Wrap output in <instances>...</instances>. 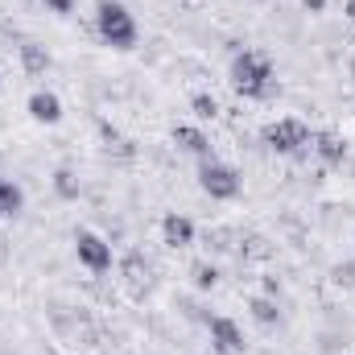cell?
<instances>
[{
    "mask_svg": "<svg viewBox=\"0 0 355 355\" xmlns=\"http://www.w3.org/2000/svg\"><path fill=\"white\" fill-rule=\"evenodd\" d=\"M232 87L240 91L244 99H265L268 91H272V62L261 50H244L232 62Z\"/></svg>",
    "mask_w": 355,
    "mask_h": 355,
    "instance_id": "6da1fadb",
    "label": "cell"
},
{
    "mask_svg": "<svg viewBox=\"0 0 355 355\" xmlns=\"http://www.w3.org/2000/svg\"><path fill=\"white\" fill-rule=\"evenodd\" d=\"M95 29H99V37H103L112 50L137 46V21H132V12H128L120 0H99V8H95Z\"/></svg>",
    "mask_w": 355,
    "mask_h": 355,
    "instance_id": "7a4b0ae2",
    "label": "cell"
},
{
    "mask_svg": "<svg viewBox=\"0 0 355 355\" xmlns=\"http://www.w3.org/2000/svg\"><path fill=\"white\" fill-rule=\"evenodd\" d=\"M198 186H202L215 202H227V198H236V194H240V174H236L232 166H223V162L207 157V162H202V170H198Z\"/></svg>",
    "mask_w": 355,
    "mask_h": 355,
    "instance_id": "3957f363",
    "label": "cell"
},
{
    "mask_svg": "<svg viewBox=\"0 0 355 355\" xmlns=\"http://www.w3.org/2000/svg\"><path fill=\"white\" fill-rule=\"evenodd\" d=\"M265 141H268V149H277V153H297L302 145H310V128L297 116H285V120H277V124L265 128Z\"/></svg>",
    "mask_w": 355,
    "mask_h": 355,
    "instance_id": "277c9868",
    "label": "cell"
},
{
    "mask_svg": "<svg viewBox=\"0 0 355 355\" xmlns=\"http://www.w3.org/2000/svg\"><path fill=\"white\" fill-rule=\"evenodd\" d=\"M207 331H211V347H215L219 355H240L244 347H248V339H244L240 322H232L227 314L207 318Z\"/></svg>",
    "mask_w": 355,
    "mask_h": 355,
    "instance_id": "5b68a950",
    "label": "cell"
},
{
    "mask_svg": "<svg viewBox=\"0 0 355 355\" xmlns=\"http://www.w3.org/2000/svg\"><path fill=\"white\" fill-rule=\"evenodd\" d=\"M75 252H79V265H87L91 272H107L112 268V244L95 232H79L75 236Z\"/></svg>",
    "mask_w": 355,
    "mask_h": 355,
    "instance_id": "8992f818",
    "label": "cell"
},
{
    "mask_svg": "<svg viewBox=\"0 0 355 355\" xmlns=\"http://www.w3.org/2000/svg\"><path fill=\"white\" fill-rule=\"evenodd\" d=\"M29 116H33L37 124H58V120H62V99H58L54 91H33V95H29Z\"/></svg>",
    "mask_w": 355,
    "mask_h": 355,
    "instance_id": "52a82bcc",
    "label": "cell"
},
{
    "mask_svg": "<svg viewBox=\"0 0 355 355\" xmlns=\"http://www.w3.org/2000/svg\"><path fill=\"white\" fill-rule=\"evenodd\" d=\"M162 240L170 244V248H190L194 244V223L186 219V215H166L162 219Z\"/></svg>",
    "mask_w": 355,
    "mask_h": 355,
    "instance_id": "ba28073f",
    "label": "cell"
},
{
    "mask_svg": "<svg viewBox=\"0 0 355 355\" xmlns=\"http://www.w3.org/2000/svg\"><path fill=\"white\" fill-rule=\"evenodd\" d=\"M174 145L182 153H194V157H211V141H207V132H198V128H190V124H178L174 128Z\"/></svg>",
    "mask_w": 355,
    "mask_h": 355,
    "instance_id": "9c48e42d",
    "label": "cell"
},
{
    "mask_svg": "<svg viewBox=\"0 0 355 355\" xmlns=\"http://www.w3.org/2000/svg\"><path fill=\"white\" fill-rule=\"evenodd\" d=\"M17 54H21V67H25V75H33V79H37V75H46V71L54 67V58H50V50H46L42 42H25Z\"/></svg>",
    "mask_w": 355,
    "mask_h": 355,
    "instance_id": "30bf717a",
    "label": "cell"
},
{
    "mask_svg": "<svg viewBox=\"0 0 355 355\" xmlns=\"http://www.w3.org/2000/svg\"><path fill=\"white\" fill-rule=\"evenodd\" d=\"M120 272H124V281H128V289H132L137 297L149 289V265H145L141 252H128V257L120 261Z\"/></svg>",
    "mask_w": 355,
    "mask_h": 355,
    "instance_id": "8fae6325",
    "label": "cell"
},
{
    "mask_svg": "<svg viewBox=\"0 0 355 355\" xmlns=\"http://www.w3.org/2000/svg\"><path fill=\"white\" fill-rule=\"evenodd\" d=\"M314 153H318L327 166H339V162L347 157V141H343L339 132H318V137H314Z\"/></svg>",
    "mask_w": 355,
    "mask_h": 355,
    "instance_id": "7c38bea8",
    "label": "cell"
},
{
    "mask_svg": "<svg viewBox=\"0 0 355 355\" xmlns=\"http://www.w3.org/2000/svg\"><path fill=\"white\" fill-rule=\"evenodd\" d=\"M21 207H25V190H21L17 182H0V215L12 219Z\"/></svg>",
    "mask_w": 355,
    "mask_h": 355,
    "instance_id": "4fadbf2b",
    "label": "cell"
},
{
    "mask_svg": "<svg viewBox=\"0 0 355 355\" xmlns=\"http://www.w3.org/2000/svg\"><path fill=\"white\" fill-rule=\"evenodd\" d=\"M248 314H252L261 327H277V318H281L277 297H252V302H248Z\"/></svg>",
    "mask_w": 355,
    "mask_h": 355,
    "instance_id": "5bb4252c",
    "label": "cell"
},
{
    "mask_svg": "<svg viewBox=\"0 0 355 355\" xmlns=\"http://www.w3.org/2000/svg\"><path fill=\"white\" fill-rule=\"evenodd\" d=\"M54 190H58L67 202H75L79 190H83V186H79V174H75V170H54Z\"/></svg>",
    "mask_w": 355,
    "mask_h": 355,
    "instance_id": "9a60e30c",
    "label": "cell"
},
{
    "mask_svg": "<svg viewBox=\"0 0 355 355\" xmlns=\"http://www.w3.org/2000/svg\"><path fill=\"white\" fill-rule=\"evenodd\" d=\"M103 145H107V153H116V157H124V162L137 153V149H132V141H124V137H120L116 128H107V124H103Z\"/></svg>",
    "mask_w": 355,
    "mask_h": 355,
    "instance_id": "2e32d148",
    "label": "cell"
},
{
    "mask_svg": "<svg viewBox=\"0 0 355 355\" xmlns=\"http://www.w3.org/2000/svg\"><path fill=\"white\" fill-rule=\"evenodd\" d=\"M190 112H194L198 120H215V116H219V99L202 91V95H194V99H190Z\"/></svg>",
    "mask_w": 355,
    "mask_h": 355,
    "instance_id": "e0dca14e",
    "label": "cell"
},
{
    "mask_svg": "<svg viewBox=\"0 0 355 355\" xmlns=\"http://www.w3.org/2000/svg\"><path fill=\"white\" fill-rule=\"evenodd\" d=\"M190 277H194L198 289H215V285H219V268L215 265H194L190 268Z\"/></svg>",
    "mask_w": 355,
    "mask_h": 355,
    "instance_id": "ac0fdd59",
    "label": "cell"
},
{
    "mask_svg": "<svg viewBox=\"0 0 355 355\" xmlns=\"http://www.w3.org/2000/svg\"><path fill=\"white\" fill-rule=\"evenodd\" d=\"M331 281H335L339 289H355V265H352V261L335 265V268H331Z\"/></svg>",
    "mask_w": 355,
    "mask_h": 355,
    "instance_id": "d6986e66",
    "label": "cell"
},
{
    "mask_svg": "<svg viewBox=\"0 0 355 355\" xmlns=\"http://www.w3.org/2000/svg\"><path fill=\"white\" fill-rule=\"evenodd\" d=\"M232 240H236V236H232V232H223V227H215V232H207V244H211L215 252H232V248H236Z\"/></svg>",
    "mask_w": 355,
    "mask_h": 355,
    "instance_id": "ffe728a7",
    "label": "cell"
},
{
    "mask_svg": "<svg viewBox=\"0 0 355 355\" xmlns=\"http://www.w3.org/2000/svg\"><path fill=\"white\" fill-rule=\"evenodd\" d=\"M42 4H46L50 12H71V8H75V0H42Z\"/></svg>",
    "mask_w": 355,
    "mask_h": 355,
    "instance_id": "44dd1931",
    "label": "cell"
},
{
    "mask_svg": "<svg viewBox=\"0 0 355 355\" xmlns=\"http://www.w3.org/2000/svg\"><path fill=\"white\" fill-rule=\"evenodd\" d=\"M281 293V281L277 277H265V297H277Z\"/></svg>",
    "mask_w": 355,
    "mask_h": 355,
    "instance_id": "7402d4cb",
    "label": "cell"
},
{
    "mask_svg": "<svg viewBox=\"0 0 355 355\" xmlns=\"http://www.w3.org/2000/svg\"><path fill=\"white\" fill-rule=\"evenodd\" d=\"M302 8H306V12H322V8H327V0H302Z\"/></svg>",
    "mask_w": 355,
    "mask_h": 355,
    "instance_id": "603a6c76",
    "label": "cell"
},
{
    "mask_svg": "<svg viewBox=\"0 0 355 355\" xmlns=\"http://www.w3.org/2000/svg\"><path fill=\"white\" fill-rule=\"evenodd\" d=\"M343 17H347V21L355 25V0H347V4H343Z\"/></svg>",
    "mask_w": 355,
    "mask_h": 355,
    "instance_id": "cb8c5ba5",
    "label": "cell"
}]
</instances>
